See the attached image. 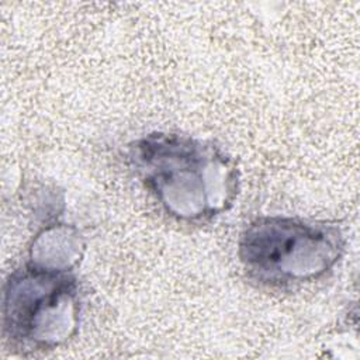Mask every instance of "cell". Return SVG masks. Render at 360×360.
Returning a JSON list of instances; mask_svg holds the SVG:
<instances>
[{"instance_id":"4","label":"cell","mask_w":360,"mask_h":360,"mask_svg":"<svg viewBox=\"0 0 360 360\" xmlns=\"http://www.w3.org/2000/svg\"><path fill=\"white\" fill-rule=\"evenodd\" d=\"M84 248L77 228L53 222L44 226L32 238L25 262L45 269L75 271L83 257Z\"/></svg>"},{"instance_id":"3","label":"cell","mask_w":360,"mask_h":360,"mask_svg":"<svg viewBox=\"0 0 360 360\" xmlns=\"http://www.w3.org/2000/svg\"><path fill=\"white\" fill-rule=\"evenodd\" d=\"M80 288L75 271L24 262L3 285L1 335L21 356H35L66 345L77 333Z\"/></svg>"},{"instance_id":"1","label":"cell","mask_w":360,"mask_h":360,"mask_svg":"<svg viewBox=\"0 0 360 360\" xmlns=\"http://www.w3.org/2000/svg\"><path fill=\"white\" fill-rule=\"evenodd\" d=\"M125 163L158 208L181 225L211 224L240 194L236 160L211 139L152 131L127 145Z\"/></svg>"},{"instance_id":"2","label":"cell","mask_w":360,"mask_h":360,"mask_svg":"<svg viewBox=\"0 0 360 360\" xmlns=\"http://www.w3.org/2000/svg\"><path fill=\"white\" fill-rule=\"evenodd\" d=\"M343 229L326 219L260 215L238 239V259L249 281L294 290L328 277L343 259Z\"/></svg>"}]
</instances>
